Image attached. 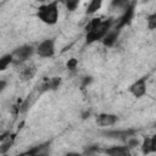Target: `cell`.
I'll list each match as a JSON object with an SVG mask.
<instances>
[{"label":"cell","instance_id":"1","mask_svg":"<svg viewBox=\"0 0 156 156\" xmlns=\"http://www.w3.org/2000/svg\"><path fill=\"white\" fill-rule=\"evenodd\" d=\"M111 27H112V20L110 18L105 21H101L100 18H93L87 26V35H85L87 44L102 40V38L107 34Z\"/></svg>","mask_w":156,"mask_h":156},{"label":"cell","instance_id":"2","mask_svg":"<svg viewBox=\"0 0 156 156\" xmlns=\"http://www.w3.org/2000/svg\"><path fill=\"white\" fill-rule=\"evenodd\" d=\"M37 16L41 22L46 24H55L58 20V1L54 0L49 4L39 6Z\"/></svg>","mask_w":156,"mask_h":156},{"label":"cell","instance_id":"3","mask_svg":"<svg viewBox=\"0 0 156 156\" xmlns=\"http://www.w3.org/2000/svg\"><path fill=\"white\" fill-rule=\"evenodd\" d=\"M33 54H34V48L32 45H22L12 52V56H13V62L12 63L21 65L24 61L29 60Z\"/></svg>","mask_w":156,"mask_h":156},{"label":"cell","instance_id":"4","mask_svg":"<svg viewBox=\"0 0 156 156\" xmlns=\"http://www.w3.org/2000/svg\"><path fill=\"white\" fill-rule=\"evenodd\" d=\"M136 132L134 129H112V130H104L102 135H105L106 138H111V139H118V140H128L129 138L134 136Z\"/></svg>","mask_w":156,"mask_h":156},{"label":"cell","instance_id":"5","mask_svg":"<svg viewBox=\"0 0 156 156\" xmlns=\"http://www.w3.org/2000/svg\"><path fill=\"white\" fill-rule=\"evenodd\" d=\"M37 54L40 57H52L55 55V40L45 39L37 48Z\"/></svg>","mask_w":156,"mask_h":156},{"label":"cell","instance_id":"6","mask_svg":"<svg viewBox=\"0 0 156 156\" xmlns=\"http://www.w3.org/2000/svg\"><path fill=\"white\" fill-rule=\"evenodd\" d=\"M146 77H141L129 87V93L135 98H141L146 94Z\"/></svg>","mask_w":156,"mask_h":156},{"label":"cell","instance_id":"7","mask_svg":"<svg viewBox=\"0 0 156 156\" xmlns=\"http://www.w3.org/2000/svg\"><path fill=\"white\" fill-rule=\"evenodd\" d=\"M133 16H134V5H130L127 10L123 11V15L119 17V20H118V22L116 23L115 27L121 30L124 26H127V24H129V23L132 22Z\"/></svg>","mask_w":156,"mask_h":156},{"label":"cell","instance_id":"8","mask_svg":"<svg viewBox=\"0 0 156 156\" xmlns=\"http://www.w3.org/2000/svg\"><path fill=\"white\" fill-rule=\"evenodd\" d=\"M118 121V117L116 115L112 113H101L98 116L96 122L99 126L101 127H108V126H113L116 122Z\"/></svg>","mask_w":156,"mask_h":156},{"label":"cell","instance_id":"9","mask_svg":"<svg viewBox=\"0 0 156 156\" xmlns=\"http://www.w3.org/2000/svg\"><path fill=\"white\" fill-rule=\"evenodd\" d=\"M61 85V78L60 77H52L50 79H46L41 87H40V91H48V90H56L58 87Z\"/></svg>","mask_w":156,"mask_h":156},{"label":"cell","instance_id":"10","mask_svg":"<svg viewBox=\"0 0 156 156\" xmlns=\"http://www.w3.org/2000/svg\"><path fill=\"white\" fill-rule=\"evenodd\" d=\"M119 29H117L116 27L115 28H111L108 32H107V34L102 38V44L105 45V46H112L115 43H116V40H117V38H118V34H119Z\"/></svg>","mask_w":156,"mask_h":156},{"label":"cell","instance_id":"11","mask_svg":"<svg viewBox=\"0 0 156 156\" xmlns=\"http://www.w3.org/2000/svg\"><path fill=\"white\" fill-rule=\"evenodd\" d=\"M35 72H37L35 66H34L33 63H29V65H26V66H23V67L21 68V71H20V77H21L22 80H30V79L34 77Z\"/></svg>","mask_w":156,"mask_h":156},{"label":"cell","instance_id":"12","mask_svg":"<svg viewBox=\"0 0 156 156\" xmlns=\"http://www.w3.org/2000/svg\"><path fill=\"white\" fill-rule=\"evenodd\" d=\"M104 152L111 156H124L129 154V149L128 146H111L108 149H105Z\"/></svg>","mask_w":156,"mask_h":156},{"label":"cell","instance_id":"13","mask_svg":"<svg viewBox=\"0 0 156 156\" xmlns=\"http://www.w3.org/2000/svg\"><path fill=\"white\" fill-rule=\"evenodd\" d=\"M132 4H129V0H111L110 4V9L112 11H117V10H127Z\"/></svg>","mask_w":156,"mask_h":156},{"label":"cell","instance_id":"14","mask_svg":"<svg viewBox=\"0 0 156 156\" xmlns=\"http://www.w3.org/2000/svg\"><path fill=\"white\" fill-rule=\"evenodd\" d=\"M49 145H50V143L48 141V143H44V144H41V145L34 146L33 149H30V150H28V151L23 152V155H38V154H45L44 149H48V147H49Z\"/></svg>","mask_w":156,"mask_h":156},{"label":"cell","instance_id":"15","mask_svg":"<svg viewBox=\"0 0 156 156\" xmlns=\"http://www.w3.org/2000/svg\"><path fill=\"white\" fill-rule=\"evenodd\" d=\"M101 5H102V0H90V2L88 5V9H87V13L88 15L95 13L98 10H100Z\"/></svg>","mask_w":156,"mask_h":156},{"label":"cell","instance_id":"16","mask_svg":"<svg viewBox=\"0 0 156 156\" xmlns=\"http://www.w3.org/2000/svg\"><path fill=\"white\" fill-rule=\"evenodd\" d=\"M13 139H15V136L12 135V136L10 138V134H9V136H6L4 140H1V145H0V154H5V152L11 147V145H12V143H13Z\"/></svg>","mask_w":156,"mask_h":156},{"label":"cell","instance_id":"17","mask_svg":"<svg viewBox=\"0 0 156 156\" xmlns=\"http://www.w3.org/2000/svg\"><path fill=\"white\" fill-rule=\"evenodd\" d=\"M12 62H13V56H12V54H6V55H4V56L0 58V69H1V71L6 69V67H7L10 63H12Z\"/></svg>","mask_w":156,"mask_h":156},{"label":"cell","instance_id":"18","mask_svg":"<svg viewBox=\"0 0 156 156\" xmlns=\"http://www.w3.org/2000/svg\"><path fill=\"white\" fill-rule=\"evenodd\" d=\"M147 28L149 29H156V12L147 16Z\"/></svg>","mask_w":156,"mask_h":156},{"label":"cell","instance_id":"19","mask_svg":"<svg viewBox=\"0 0 156 156\" xmlns=\"http://www.w3.org/2000/svg\"><path fill=\"white\" fill-rule=\"evenodd\" d=\"M141 149H143V152L144 154L151 152V138H145L144 139L143 145H141Z\"/></svg>","mask_w":156,"mask_h":156},{"label":"cell","instance_id":"20","mask_svg":"<svg viewBox=\"0 0 156 156\" xmlns=\"http://www.w3.org/2000/svg\"><path fill=\"white\" fill-rule=\"evenodd\" d=\"M65 5L69 11H74L79 5V0H65Z\"/></svg>","mask_w":156,"mask_h":156},{"label":"cell","instance_id":"21","mask_svg":"<svg viewBox=\"0 0 156 156\" xmlns=\"http://www.w3.org/2000/svg\"><path fill=\"white\" fill-rule=\"evenodd\" d=\"M127 144H128V147H134V146L139 145V140H138L136 138L132 136V138H129V139L127 140Z\"/></svg>","mask_w":156,"mask_h":156},{"label":"cell","instance_id":"22","mask_svg":"<svg viewBox=\"0 0 156 156\" xmlns=\"http://www.w3.org/2000/svg\"><path fill=\"white\" fill-rule=\"evenodd\" d=\"M77 65H78L77 58H69L68 62H67V68H68V69H74Z\"/></svg>","mask_w":156,"mask_h":156},{"label":"cell","instance_id":"23","mask_svg":"<svg viewBox=\"0 0 156 156\" xmlns=\"http://www.w3.org/2000/svg\"><path fill=\"white\" fill-rule=\"evenodd\" d=\"M151 152H156V134L151 136Z\"/></svg>","mask_w":156,"mask_h":156},{"label":"cell","instance_id":"24","mask_svg":"<svg viewBox=\"0 0 156 156\" xmlns=\"http://www.w3.org/2000/svg\"><path fill=\"white\" fill-rule=\"evenodd\" d=\"M91 82H93V78H91V77H85V78H84V80H83V84H82V87L84 88V87H87L88 84H90Z\"/></svg>","mask_w":156,"mask_h":156},{"label":"cell","instance_id":"25","mask_svg":"<svg viewBox=\"0 0 156 156\" xmlns=\"http://www.w3.org/2000/svg\"><path fill=\"white\" fill-rule=\"evenodd\" d=\"M5 85H6V82L5 80H0V90H4Z\"/></svg>","mask_w":156,"mask_h":156},{"label":"cell","instance_id":"26","mask_svg":"<svg viewBox=\"0 0 156 156\" xmlns=\"http://www.w3.org/2000/svg\"><path fill=\"white\" fill-rule=\"evenodd\" d=\"M37 1H40V2H44V1H46V0H37Z\"/></svg>","mask_w":156,"mask_h":156}]
</instances>
